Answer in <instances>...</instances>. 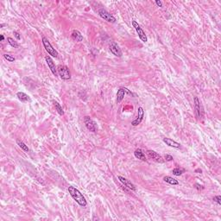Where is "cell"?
Returning <instances> with one entry per match:
<instances>
[{
  "label": "cell",
  "instance_id": "obj_11",
  "mask_svg": "<svg viewBox=\"0 0 221 221\" xmlns=\"http://www.w3.org/2000/svg\"><path fill=\"white\" fill-rule=\"evenodd\" d=\"M45 61H46V62H47V64H48V66H49L50 71L52 72V74H54V76H57V74H58L57 68H56L55 64H54V61L52 60V58H51L50 56H49V55H47V56L45 57Z\"/></svg>",
  "mask_w": 221,
  "mask_h": 221
},
{
  "label": "cell",
  "instance_id": "obj_21",
  "mask_svg": "<svg viewBox=\"0 0 221 221\" xmlns=\"http://www.w3.org/2000/svg\"><path fill=\"white\" fill-rule=\"evenodd\" d=\"M185 172H186V170L184 169H182V168H175V169H174L172 170L173 174L175 175V176H180V175H181L183 173Z\"/></svg>",
  "mask_w": 221,
  "mask_h": 221
},
{
  "label": "cell",
  "instance_id": "obj_12",
  "mask_svg": "<svg viewBox=\"0 0 221 221\" xmlns=\"http://www.w3.org/2000/svg\"><path fill=\"white\" fill-rule=\"evenodd\" d=\"M162 141H163L164 144H166V145H168V146H169V147L174 148H181V145L179 143L174 141V140L170 139V138L164 137V138L162 139Z\"/></svg>",
  "mask_w": 221,
  "mask_h": 221
},
{
  "label": "cell",
  "instance_id": "obj_22",
  "mask_svg": "<svg viewBox=\"0 0 221 221\" xmlns=\"http://www.w3.org/2000/svg\"><path fill=\"white\" fill-rule=\"evenodd\" d=\"M7 41H8L9 44H10L11 47H13L14 49H17V48L19 47L18 43H17L13 38H11V37H8V38H7Z\"/></svg>",
  "mask_w": 221,
  "mask_h": 221
},
{
  "label": "cell",
  "instance_id": "obj_27",
  "mask_svg": "<svg viewBox=\"0 0 221 221\" xmlns=\"http://www.w3.org/2000/svg\"><path fill=\"white\" fill-rule=\"evenodd\" d=\"M13 35L15 36V37H16L17 40H20V39H21V36H20V34H19L18 32H17V31H14V32H13Z\"/></svg>",
  "mask_w": 221,
  "mask_h": 221
},
{
  "label": "cell",
  "instance_id": "obj_20",
  "mask_svg": "<svg viewBox=\"0 0 221 221\" xmlns=\"http://www.w3.org/2000/svg\"><path fill=\"white\" fill-rule=\"evenodd\" d=\"M17 145H18L19 147L21 148V149H23L24 152H27V153H28V152L29 151V148H28V146L25 144L24 143L22 140H20V139H17Z\"/></svg>",
  "mask_w": 221,
  "mask_h": 221
},
{
  "label": "cell",
  "instance_id": "obj_13",
  "mask_svg": "<svg viewBox=\"0 0 221 221\" xmlns=\"http://www.w3.org/2000/svg\"><path fill=\"white\" fill-rule=\"evenodd\" d=\"M125 94H126V88L125 87H120L117 92V98H116L117 104H119L123 100Z\"/></svg>",
  "mask_w": 221,
  "mask_h": 221
},
{
  "label": "cell",
  "instance_id": "obj_2",
  "mask_svg": "<svg viewBox=\"0 0 221 221\" xmlns=\"http://www.w3.org/2000/svg\"><path fill=\"white\" fill-rule=\"evenodd\" d=\"M42 43H43V44L44 49L47 51V53L49 54V55H51V56H53V57H55V58L58 57V52L55 50V49L53 48V46L51 45V43H50V42L48 40V38H46V37L43 36V37L42 38Z\"/></svg>",
  "mask_w": 221,
  "mask_h": 221
},
{
  "label": "cell",
  "instance_id": "obj_18",
  "mask_svg": "<svg viewBox=\"0 0 221 221\" xmlns=\"http://www.w3.org/2000/svg\"><path fill=\"white\" fill-rule=\"evenodd\" d=\"M17 96L19 100H21L22 102H27V101H30V98L29 96H28L26 93H23V92H18L17 93Z\"/></svg>",
  "mask_w": 221,
  "mask_h": 221
},
{
  "label": "cell",
  "instance_id": "obj_7",
  "mask_svg": "<svg viewBox=\"0 0 221 221\" xmlns=\"http://www.w3.org/2000/svg\"><path fill=\"white\" fill-rule=\"evenodd\" d=\"M109 49H110L111 53H112L113 55L117 56V57H121V56L123 55L122 50H121V49L119 48V46L115 42H113V43H112L110 44Z\"/></svg>",
  "mask_w": 221,
  "mask_h": 221
},
{
  "label": "cell",
  "instance_id": "obj_1",
  "mask_svg": "<svg viewBox=\"0 0 221 221\" xmlns=\"http://www.w3.org/2000/svg\"><path fill=\"white\" fill-rule=\"evenodd\" d=\"M68 193L71 195V197L74 199V201H76V203H78L80 206L82 207H86L87 205V202L86 200V198L83 196V195L73 186H69L68 188Z\"/></svg>",
  "mask_w": 221,
  "mask_h": 221
},
{
  "label": "cell",
  "instance_id": "obj_23",
  "mask_svg": "<svg viewBox=\"0 0 221 221\" xmlns=\"http://www.w3.org/2000/svg\"><path fill=\"white\" fill-rule=\"evenodd\" d=\"M3 58H4L5 60H7L8 61H10V62H14L15 60H16L14 56H12V55H10V54H3Z\"/></svg>",
  "mask_w": 221,
  "mask_h": 221
},
{
  "label": "cell",
  "instance_id": "obj_25",
  "mask_svg": "<svg viewBox=\"0 0 221 221\" xmlns=\"http://www.w3.org/2000/svg\"><path fill=\"white\" fill-rule=\"evenodd\" d=\"M213 200L215 202L218 203V205H221V196L220 195H217V196L213 197Z\"/></svg>",
  "mask_w": 221,
  "mask_h": 221
},
{
  "label": "cell",
  "instance_id": "obj_5",
  "mask_svg": "<svg viewBox=\"0 0 221 221\" xmlns=\"http://www.w3.org/2000/svg\"><path fill=\"white\" fill-rule=\"evenodd\" d=\"M84 123L86 124V127L88 130L91 132H96L98 131V124L95 121H93L89 116H86L84 118Z\"/></svg>",
  "mask_w": 221,
  "mask_h": 221
},
{
  "label": "cell",
  "instance_id": "obj_26",
  "mask_svg": "<svg viewBox=\"0 0 221 221\" xmlns=\"http://www.w3.org/2000/svg\"><path fill=\"white\" fill-rule=\"evenodd\" d=\"M195 188L196 189H198V190H202V189H204V188H205L203 186L199 185V183H196V184H195Z\"/></svg>",
  "mask_w": 221,
  "mask_h": 221
},
{
  "label": "cell",
  "instance_id": "obj_30",
  "mask_svg": "<svg viewBox=\"0 0 221 221\" xmlns=\"http://www.w3.org/2000/svg\"><path fill=\"white\" fill-rule=\"evenodd\" d=\"M0 40H1V42H3V41L4 40V36H3V35H1V36H0Z\"/></svg>",
  "mask_w": 221,
  "mask_h": 221
},
{
  "label": "cell",
  "instance_id": "obj_16",
  "mask_svg": "<svg viewBox=\"0 0 221 221\" xmlns=\"http://www.w3.org/2000/svg\"><path fill=\"white\" fill-rule=\"evenodd\" d=\"M72 37H73L74 40H75V41L78 42V43H80V42L83 41V36H82V35H81L80 32H79V30H77V29L73 30V32H72Z\"/></svg>",
  "mask_w": 221,
  "mask_h": 221
},
{
  "label": "cell",
  "instance_id": "obj_6",
  "mask_svg": "<svg viewBox=\"0 0 221 221\" xmlns=\"http://www.w3.org/2000/svg\"><path fill=\"white\" fill-rule=\"evenodd\" d=\"M131 24H132V26L135 28V29H136V31H137V35H138L139 39H140L143 43H147V36L145 35V32L143 30V29L140 27V25L138 24L136 21H132Z\"/></svg>",
  "mask_w": 221,
  "mask_h": 221
},
{
  "label": "cell",
  "instance_id": "obj_4",
  "mask_svg": "<svg viewBox=\"0 0 221 221\" xmlns=\"http://www.w3.org/2000/svg\"><path fill=\"white\" fill-rule=\"evenodd\" d=\"M98 13L101 18H103L104 20H105V21L108 22V23L114 24V23H116V21H117L116 18H115L112 14H110L106 10H105V9H100L98 11Z\"/></svg>",
  "mask_w": 221,
  "mask_h": 221
},
{
  "label": "cell",
  "instance_id": "obj_28",
  "mask_svg": "<svg viewBox=\"0 0 221 221\" xmlns=\"http://www.w3.org/2000/svg\"><path fill=\"white\" fill-rule=\"evenodd\" d=\"M155 3H156V5H157V6H159V7H162V3L160 0H156V1H155Z\"/></svg>",
  "mask_w": 221,
  "mask_h": 221
},
{
  "label": "cell",
  "instance_id": "obj_29",
  "mask_svg": "<svg viewBox=\"0 0 221 221\" xmlns=\"http://www.w3.org/2000/svg\"><path fill=\"white\" fill-rule=\"evenodd\" d=\"M201 172H202V171H201V169H195V173L200 174Z\"/></svg>",
  "mask_w": 221,
  "mask_h": 221
},
{
  "label": "cell",
  "instance_id": "obj_24",
  "mask_svg": "<svg viewBox=\"0 0 221 221\" xmlns=\"http://www.w3.org/2000/svg\"><path fill=\"white\" fill-rule=\"evenodd\" d=\"M173 156L171 155H164V160L166 161V162H171V161H173Z\"/></svg>",
  "mask_w": 221,
  "mask_h": 221
},
{
  "label": "cell",
  "instance_id": "obj_3",
  "mask_svg": "<svg viewBox=\"0 0 221 221\" xmlns=\"http://www.w3.org/2000/svg\"><path fill=\"white\" fill-rule=\"evenodd\" d=\"M57 72H58V74L59 76L61 77V79H64V80H68L71 79V73H70V70L69 68L67 67V66H64V65H60L57 68Z\"/></svg>",
  "mask_w": 221,
  "mask_h": 221
},
{
  "label": "cell",
  "instance_id": "obj_17",
  "mask_svg": "<svg viewBox=\"0 0 221 221\" xmlns=\"http://www.w3.org/2000/svg\"><path fill=\"white\" fill-rule=\"evenodd\" d=\"M163 181H164L165 182L170 184V185H173V186L179 185V181H178L176 179H174V178H173V177H170V176H165V177L163 178Z\"/></svg>",
  "mask_w": 221,
  "mask_h": 221
},
{
  "label": "cell",
  "instance_id": "obj_15",
  "mask_svg": "<svg viewBox=\"0 0 221 221\" xmlns=\"http://www.w3.org/2000/svg\"><path fill=\"white\" fill-rule=\"evenodd\" d=\"M134 155L136 158L141 160V161H144V162H146L147 159H146V156H145V154L143 152V150L141 148H137L135 151H134Z\"/></svg>",
  "mask_w": 221,
  "mask_h": 221
},
{
  "label": "cell",
  "instance_id": "obj_19",
  "mask_svg": "<svg viewBox=\"0 0 221 221\" xmlns=\"http://www.w3.org/2000/svg\"><path fill=\"white\" fill-rule=\"evenodd\" d=\"M54 105L55 110L57 111V112H58L61 116H63V115H64V111H63L61 105L57 101H54Z\"/></svg>",
  "mask_w": 221,
  "mask_h": 221
},
{
  "label": "cell",
  "instance_id": "obj_14",
  "mask_svg": "<svg viewBox=\"0 0 221 221\" xmlns=\"http://www.w3.org/2000/svg\"><path fill=\"white\" fill-rule=\"evenodd\" d=\"M194 101H195V112H196L197 119H199L201 117V111H200V102L199 100L198 97H195L194 98Z\"/></svg>",
  "mask_w": 221,
  "mask_h": 221
},
{
  "label": "cell",
  "instance_id": "obj_9",
  "mask_svg": "<svg viewBox=\"0 0 221 221\" xmlns=\"http://www.w3.org/2000/svg\"><path fill=\"white\" fill-rule=\"evenodd\" d=\"M144 108L143 107H139L138 110H137V117L135 120H133L131 122V125L132 126H137L138 124H140L141 122L143 121L144 119Z\"/></svg>",
  "mask_w": 221,
  "mask_h": 221
},
{
  "label": "cell",
  "instance_id": "obj_10",
  "mask_svg": "<svg viewBox=\"0 0 221 221\" xmlns=\"http://www.w3.org/2000/svg\"><path fill=\"white\" fill-rule=\"evenodd\" d=\"M118 179L120 181V182L124 185V187H126V188H130V190H132V191H136L137 190V188H136V186L130 181H129L128 179H126V178H124L123 176H121V175H119V177H118Z\"/></svg>",
  "mask_w": 221,
  "mask_h": 221
},
{
  "label": "cell",
  "instance_id": "obj_8",
  "mask_svg": "<svg viewBox=\"0 0 221 221\" xmlns=\"http://www.w3.org/2000/svg\"><path fill=\"white\" fill-rule=\"evenodd\" d=\"M147 155L152 158L154 161H155L156 162H159V163H163L165 162V160L162 158V155H160L157 152L154 151V150H147Z\"/></svg>",
  "mask_w": 221,
  "mask_h": 221
}]
</instances>
